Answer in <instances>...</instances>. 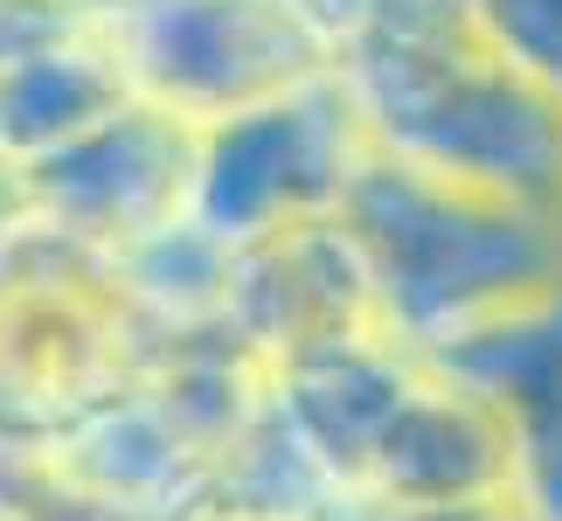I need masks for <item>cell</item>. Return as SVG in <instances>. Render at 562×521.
I'll return each instance as SVG.
<instances>
[{"label": "cell", "instance_id": "6da1fadb", "mask_svg": "<svg viewBox=\"0 0 562 521\" xmlns=\"http://www.w3.org/2000/svg\"><path fill=\"white\" fill-rule=\"evenodd\" d=\"M369 154L562 215V104L493 49L472 0H313Z\"/></svg>", "mask_w": 562, "mask_h": 521}, {"label": "cell", "instance_id": "7a4b0ae2", "mask_svg": "<svg viewBox=\"0 0 562 521\" xmlns=\"http://www.w3.org/2000/svg\"><path fill=\"white\" fill-rule=\"evenodd\" d=\"M271 418L299 466L348 514L514 494V445L501 418L445 362L403 341L285 368Z\"/></svg>", "mask_w": 562, "mask_h": 521}, {"label": "cell", "instance_id": "3957f363", "mask_svg": "<svg viewBox=\"0 0 562 521\" xmlns=\"http://www.w3.org/2000/svg\"><path fill=\"white\" fill-rule=\"evenodd\" d=\"M340 223L361 244L403 347L438 355L562 286V215L361 154Z\"/></svg>", "mask_w": 562, "mask_h": 521}, {"label": "cell", "instance_id": "277c9868", "mask_svg": "<svg viewBox=\"0 0 562 521\" xmlns=\"http://www.w3.org/2000/svg\"><path fill=\"white\" fill-rule=\"evenodd\" d=\"M154 355L125 271L8 195L0 215V452H49L133 397Z\"/></svg>", "mask_w": 562, "mask_h": 521}, {"label": "cell", "instance_id": "5b68a950", "mask_svg": "<svg viewBox=\"0 0 562 521\" xmlns=\"http://www.w3.org/2000/svg\"><path fill=\"white\" fill-rule=\"evenodd\" d=\"M133 98L194 125H229L334 77V35L313 0H104Z\"/></svg>", "mask_w": 562, "mask_h": 521}, {"label": "cell", "instance_id": "8992f818", "mask_svg": "<svg viewBox=\"0 0 562 521\" xmlns=\"http://www.w3.org/2000/svg\"><path fill=\"white\" fill-rule=\"evenodd\" d=\"M361 154L369 140L334 77L257 104L229 125H209L202 174H194V230L223 251H244L271 230L327 223L348 202Z\"/></svg>", "mask_w": 562, "mask_h": 521}, {"label": "cell", "instance_id": "52a82bcc", "mask_svg": "<svg viewBox=\"0 0 562 521\" xmlns=\"http://www.w3.org/2000/svg\"><path fill=\"white\" fill-rule=\"evenodd\" d=\"M194 174H202V133L154 104H125L91 140L8 181L42 223L125 265L146 244L194 223Z\"/></svg>", "mask_w": 562, "mask_h": 521}, {"label": "cell", "instance_id": "ba28073f", "mask_svg": "<svg viewBox=\"0 0 562 521\" xmlns=\"http://www.w3.org/2000/svg\"><path fill=\"white\" fill-rule=\"evenodd\" d=\"M223 320L278 376L327 362V355H348V347L396 341V328L382 313V292H375V271L340 215L271 230L257 244L229 251Z\"/></svg>", "mask_w": 562, "mask_h": 521}, {"label": "cell", "instance_id": "9c48e42d", "mask_svg": "<svg viewBox=\"0 0 562 521\" xmlns=\"http://www.w3.org/2000/svg\"><path fill=\"white\" fill-rule=\"evenodd\" d=\"M430 362H445L501 418L528 521H562V286L459 334Z\"/></svg>", "mask_w": 562, "mask_h": 521}, {"label": "cell", "instance_id": "30bf717a", "mask_svg": "<svg viewBox=\"0 0 562 521\" xmlns=\"http://www.w3.org/2000/svg\"><path fill=\"white\" fill-rule=\"evenodd\" d=\"M49 459L83 494L119 508L125 521H194L202 508H215L229 494V459L215 445H202L146 389L119 397L112 410H98L83 431L49 445Z\"/></svg>", "mask_w": 562, "mask_h": 521}, {"label": "cell", "instance_id": "8fae6325", "mask_svg": "<svg viewBox=\"0 0 562 521\" xmlns=\"http://www.w3.org/2000/svg\"><path fill=\"white\" fill-rule=\"evenodd\" d=\"M125 104L139 98L104 14L63 21L56 35H42L0 63V167L29 174L42 160H56L63 146L112 125Z\"/></svg>", "mask_w": 562, "mask_h": 521}, {"label": "cell", "instance_id": "7c38bea8", "mask_svg": "<svg viewBox=\"0 0 562 521\" xmlns=\"http://www.w3.org/2000/svg\"><path fill=\"white\" fill-rule=\"evenodd\" d=\"M472 14L493 35V49L549 104H562V0H472Z\"/></svg>", "mask_w": 562, "mask_h": 521}, {"label": "cell", "instance_id": "4fadbf2b", "mask_svg": "<svg viewBox=\"0 0 562 521\" xmlns=\"http://www.w3.org/2000/svg\"><path fill=\"white\" fill-rule=\"evenodd\" d=\"M194 521H355L327 501H278V494H223L215 508H202Z\"/></svg>", "mask_w": 562, "mask_h": 521}, {"label": "cell", "instance_id": "5bb4252c", "mask_svg": "<svg viewBox=\"0 0 562 521\" xmlns=\"http://www.w3.org/2000/svg\"><path fill=\"white\" fill-rule=\"evenodd\" d=\"M355 521H528L514 494H486V501H445V508H375Z\"/></svg>", "mask_w": 562, "mask_h": 521}, {"label": "cell", "instance_id": "9a60e30c", "mask_svg": "<svg viewBox=\"0 0 562 521\" xmlns=\"http://www.w3.org/2000/svg\"><path fill=\"white\" fill-rule=\"evenodd\" d=\"M42 8H63V14H104V0H42Z\"/></svg>", "mask_w": 562, "mask_h": 521}, {"label": "cell", "instance_id": "2e32d148", "mask_svg": "<svg viewBox=\"0 0 562 521\" xmlns=\"http://www.w3.org/2000/svg\"><path fill=\"white\" fill-rule=\"evenodd\" d=\"M0 181H8V167H0Z\"/></svg>", "mask_w": 562, "mask_h": 521}]
</instances>
